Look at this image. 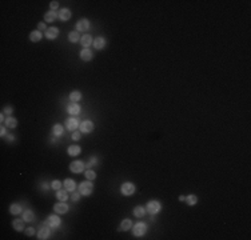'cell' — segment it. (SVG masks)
<instances>
[{
    "label": "cell",
    "mask_w": 251,
    "mask_h": 240,
    "mask_svg": "<svg viewBox=\"0 0 251 240\" xmlns=\"http://www.w3.org/2000/svg\"><path fill=\"white\" fill-rule=\"evenodd\" d=\"M94 189V185L91 184L90 181H83L80 185H79V192L84 196H88Z\"/></svg>",
    "instance_id": "1"
},
{
    "label": "cell",
    "mask_w": 251,
    "mask_h": 240,
    "mask_svg": "<svg viewBox=\"0 0 251 240\" xmlns=\"http://www.w3.org/2000/svg\"><path fill=\"white\" fill-rule=\"evenodd\" d=\"M146 231H147V227L144 223H138L132 228V232L135 236H143L144 233H146Z\"/></svg>",
    "instance_id": "2"
},
{
    "label": "cell",
    "mask_w": 251,
    "mask_h": 240,
    "mask_svg": "<svg viewBox=\"0 0 251 240\" xmlns=\"http://www.w3.org/2000/svg\"><path fill=\"white\" fill-rule=\"evenodd\" d=\"M120 191H122L123 195L130 196V195H132L134 192H135V185H134L132 183H124V184H122Z\"/></svg>",
    "instance_id": "3"
},
{
    "label": "cell",
    "mask_w": 251,
    "mask_h": 240,
    "mask_svg": "<svg viewBox=\"0 0 251 240\" xmlns=\"http://www.w3.org/2000/svg\"><path fill=\"white\" fill-rule=\"evenodd\" d=\"M147 211L150 213H158L159 211H160V204H159V202H155V200H152V202H150L148 204H147Z\"/></svg>",
    "instance_id": "4"
},
{
    "label": "cell",
    "mask_w": 251,
    "mask_h": 240,
    "mask_svg": "<svg viewBox=\"0 0 251 240\" xmlns=\"http://www.w3.org/2000/svg\"><path fill=\"white\" fill-rule=\"evenodd\" d=\"M84 167H86V165L83 164V161H73V163L70 165V170L72 171V172H75V174H80V172H83Z\"/></svg>",
    "instance_id": "5"
},
{
    "label": "cell",
    "mask_w": 251,
    "mask_h": 240,
    "mask_svg": "<svg viewBox=\"0 0 251 240\" xmlns=\"http://www.w3.org/2000/svg\"><path fill=\"white\" fill-rule=\"evenodd\" d=\"M45 224L48 227H52V228H56V227L60 226V219L58 216H48L47 220H45Z\"/></svg>",
    "instance_id": "6"
},
{
    "label": "cell",
    "mask_w": 251,
    "mask_h": 240,
    "mask_svg": "<svg viewBox=\"0 0 251 240\" xmlns=\"http://www.w3.org/2000/svg\"><path fill=\"white\" fill-rule=\"evenodd\" d=\"M38 236H39V239H42V240L47 239V237L49 236V228H48V226H47V224H45V226H43V227H40Z\"/></svg>",
    "instance_id": "7"
},
{
    "label": "cell",
    "mask_w": 251,
    "mask_h": 240,
    "mask_svg": "<svg viewBox=\"0 0 251 240\" xmlns=\"http://www.w3.org/2000/svg\"><path fill=\"white\" fill-rule=\"evenodd\" d=\"M58 34H59V29L56 27H51V28H47V29H45V36H47V39H55L56 36H58Z\"/></svg>",
    "instance_id": "8"
},
{
    "label": "cell",
    "mask_w": 251,
    "mask_h": 240,
    "mask_svg": "<svg viewBox=\"0 0 251 240\" xmlns=\"http://www.w3.org/2000/svg\"><path fill=\"white\" fill-rule=\"evenodd\" d=\"M88 27H90V23H88L87 19H82V20L77 21L76 24L77 31H86V29H88Z\"/></svg>",
    "instance_id": "9"
},
{
    "label": "cell",
    "mask_w": 251,
    "mask_h": 240,
    "mask_svg": "<svg viewBox=\"0 0 251 240\" xmlns=\"http://www.w3.org/2000/svg\"><path fill=\"white\" fill-rule=\"evenodd\" d=\"M80 129H82V132L88 133V132H91V131L94 129V124H92L91 122H83L80 124Z\"/></svg>",
    "instance_id": "10"
},
{
    "label": "cell",
    "mask_w": 251,
    "mask_h": 240,
    "mask_svg": "<svg viewBox=\"0 0 251 240\" xmlns=\"http://www.w3.org/2000/svg\"><path fill=\"white\" fill-rule=\"evenodd\" d=\"M77 125H79V123H77V119L75 118H71L67 120V128L70 129V131H75V129L77 128Z\"/></svg>",
    "instance_id": "11"
},
{
    "label": "cell",
    "mask_w": 251,
    "mask_h": 240,
    "mask_svg": "<svg viewBox=\"0 0 251 240\" xmlns=\"http://www.w3.org/2000/svg\"><path fill=\"white\" fill-rule=\"evenodd\" d=\"M67 211H68V205H67L66 203H58V204L55 205V212H58V213H66Z\"/></svg>",
    "instance_id": "12"
},
{
    "label": "cell",
    "mask_w": 251,
    "mask_h": 240,
    "mask_svg": "<svg viewBox=\"0 0 251 240\" xmlns=\"http://www.w3.org/2000/svg\"><path fill=\"white\" fill-rule=\"evenodd\" d=\"M67 111L70 112L71 115H77V114L80 112V107H79L77 104H75V103H73V104H70V105H68V108H67Z\"/></svg>",
    "instance_id": "13"
},
{
    "label": "cell",
    "mask_w": 251,
    "mask_h": 240,
    "mask_svg": "<svg viewBox=\"0 0 251 240\" xmlns=\"http://www.w3.org/2000/svg\"><path fill=\"white\" fill-rule=\"evenodd\" d=\"M59 18L62 19V20H68V19L71 18V11L67 10V8H63V10L59 12Z\"/></svg>",
    "instance_id": "14"
},
{
    "label": "cell",
    "mask_w": 251,
    "mask_h": 240,
    "mask_svg": "<svg viewBox=\"0 0 251 240\" xmlns=\"http://www.w3.org/2000/svg\"><path fill=\"white\" fill-rule=\"evenodd\" d=\"M94 45H95V48L96 49H101L106 45V40L103 38H96L94 40Z\"/></svg>",
    "instance_id": "15"
},
{
    "label": "cell",
    "mask_w": 251,
    "mask_h": 240,
    "mask_svg": "<svg viewBox=\"0 0 251 240\" xmlns=\"http://www.w3.org/2000/svg\"><path fill=\"white\" fill-rule=\"evenodd\" d=\"M80 57L83 60H86V62H88V60H91V57H92V52H91L90 49H83V51H82L80 52Z\"/></svg>",
    "instance_id": "16"
},
{
    "label": "cell",
    "mask_w": 251,
    "mask_h": 240,
    "mask_svg": "<svg viewBox=\"0 0 251 240\" xmlns=\"http://www.w3.org/2000/svg\"><path fill=\"white\" fill-rule=\"evenodd\" d=\"M79 152H80L79 146H71L68 148V155H71V156H76V155H79Z\"/></svg>",
    "instance_id": "17"
},
{
    "label": "cell",
    "mask_w": 251,
    "mask_h": 240,
    "mask_svg": "<svg viewBox=\"0 0 251 240\" xmlns=\"http://www.w3.org/2000/svg\"><path fill=\"white\" fill-rule=\"evenodd\" d=\"M82 45L83 47H88V45H91L92 44V38H91L90 35H84L83 38H82Z\"/></svg>",
    "instance_id": "18"
},
{
    "label": "cell",
    "mask_w": 251,
    "mask_h": 240,
    "mask_svg": "<svg viewBox=\"0 0 251 240\" xmlns=\"http://www.w3.org/2000/svg\"><path fill=\"white\" fill-rule=\"evenodd\" d=\"M56 198L59 199L60 202H66L67 199H68V195H67V191H62V189H58Z\"/></svg>",
    "instance_id": "19"
},
{
    "label": "cell",
    "mask_w": 251,
    "mask_h": 240,
    "mask_svg": "<svg viewBox=\"0 0 251 240\" xmlns=\"http://www.w3.org/2000/svg\"><path fill=\"white\" fill-rule=\"evenodd\" d=\"M64 187H66V189H68V191H73V189H75V181H73L72 179H67V180L64 181Z\"/></svg>",
    "instance_id": "20"
},
{
    "label": "cell",
    "mask_w": 251,
    "mask_h": 240,
    "mask_svg": "<svg viewBox=\"0 0 251 240\" xmlns=\"http://www.w3.org/2000/svg\"><path fill=\"white\" fill-rule=\"evenodd\" d=\"M56 19V14L53 12V11H49V12H47V14L44 15V20L48 21V23H51V21H53Z\"/></svg>",
    "instance_id": "21"
},
{
    "label": "cell",
    "mask_w": 251,
    "mask_h": 240,
    "mask_svg": "<svg viewBox=\"0 0 251 240\" xmlns=\"http://www.w3.org/2000/svg\"><path fill=\"white\" fill-rule=\"evenodd\" d=\"M4 123H5V125H7L8 128H15V127H16V124H18V123H16V120H15L14 118H7L5 120H4Z\"/></svg>",
    "instance_id": "22"
},
{
    "label": "cell",
    "mask_w": 251,
    "mask_h": 240,
    "mask_svg": "<svg viewBox=\"0 0 251 240\" xmlns=\"http://www.w3.org/2000/svg\"><path fill=\"white\" fill-rule=\"evenodd\" d=\"M68 39H70V42L76 43L80 38H79V34H77L76 31H72V32H70V34H68Z\"/></svg>",
    "instance_id": "23"
},
{
    "label": "cell",
    "mask_w": 251,
    "mask_h": 240,
    "mask_svg": "<svg viewBox=\"0 0 251 240\" xmlns=\"http://www.w3.org/2000/svg\"><path fill=\"white\" fill-rule=\"evenodd\" d=\"M131 226H132V223H131V220L126 219V220H123V222H122V226H120V230H123V231H127V230H130V228H131Z\"/></svg>",
    "instance_id": "24"
},
{
    "label": "cell",
    "mask_w": 251,
    "mask_h": 240,
    "mask_svg": "<svg viewBox=\"0 0 251 240\" xmlns=\"http://www.w3.org/2000/svg\"><path fill=\"white\" fill-rule=\"evenodd\" d=\"M29 38H31L32 42H39V40L42 39V32H40V31H34L31 34V36H29Z\"/></svg>",
    "instance_id": "25"
},
{
    "label": "cell",
    "mask_w": 251,
    "mask_h": 240,
    "mask_svg": "<svg viewBox=\"0 0 251 240\" xmlns=\"http://www.w3.org/2000/svg\"><path fill=\"white\" fill-rule=\"evenodd\" d=\"M144 208L143 207H136L135 209H134V215L136 216V217H142V216H144Z\"/></svg>",
    "instance_id": "26"
},
{
    "label": "cell",
    "mask_w": 251,
    "mask_h": 240,
    "mask_svg": "<svg viewBox=\"0 0 251 240\" xmlns=\"http://www.w3.org/2000/svg\"><path fill=\"white\" fill-rule=\"evenodd\" d=\"M11 213H14V215H18V213L21 212V207L19 204H12L11 205V208H10Z\"/></svg>",
    "instance_id": "27"
},
{
    "label": "cell",
    "mask_w": 251,
    "mask_h": 240,
    "mask_svg": "<svg viewBox=\"0 0 251 240\" xmlns=\"http://www.w3.org/2000/svg\"><path fill=\"white\" fill-rule=\"evenodd\" d=\"M70 99L72 101H79L82 99V94H80V92H77V91H75V92H71Z\"/></svg>",
    "instance_id": "28"
},
{
    "label": "cell",
    "mask_w": 251,
    "mask_h": 240,
    "mask_svg": "<svg viewBox=\"0 0 251 240\" xmlns=\"http://www.w3.org/2000/svg\"><path fill=\"white\" fill-rule=\"evenodd\" d=\"M14 228L16 231H21L23 228H24V224H23L21 220H14Z\"/></svg>",
    "instance_id": "29"
},
{
    "label": "cell",
    "mask_w": 251,
    "mask_h": 240,
    "mask_svg": "<svg viewBox=\"0 0 251 240\" xmlns=\"http://www.w3.org/2000/svg\"><path fill=\"white\" fill-rule=\"evenodd\" d=\"M53 133H55L56 136H59L63 133V127L60 124H55L53 125Z\"/></svg>",
    "instance_id": "30"
},
{
    "label": "cell",
    "mask_w": 251,
    "mask_h": 240,
    "mask_svg": "<svg viewBox=\"0 0 251 240\" xmlns=\"http://www.w3.org/2000/svg\"><path fill=\"white\" fill-rule=\"evenodd\" d=\"M186 200H187V203L190 205H194L196 202H198V199H196V196L195 195H190V196H187L186 198Z\"/></svg>",
    "instance_id": "31"
},
{
    "label": "cell",
    "mask_w": 251,
    "mask_h": 240,
    "mask_svg": "<svg viewBox=\"0 0 251 240\" xmlns=\"http://www.w3.org/2000/svg\"><path fill=\"white\" fill-rule=\"evenodd\" d=\"M24 220L25 222H31V220H34V213L31 212V211H24Z\"/></svg>",
    "instance_id": "32"
},
{
    "label": "cell",
    "mask_w": 251,
    "mask_h": 240,
    "mask_svg": "<svg viewBox=\"0 0 251 240\" xmlns=\"http://www.w3.org/2000/svg\"><path fill=\"white\" fill-rule=\"evenodd\" d=\"M86 178L88 179V180H94L95 178H96V174H95L94 171H91V170H88L87 172H86Z\"/></svg>",
    "instance_id": "33"
},
{
    "label": "cell",
    "mask_w": 251,
    "mask_h": 240,
    "mask_svg": "<svg viewBox=\"0 0 251 240\" xmlns=\"http://www.w3.org/2000/svg\"><path fill=\"white\" fill-rule=\"evenodd\" d=\"M51 187L55 188V189H60V188H62V183H60L59 180H53L52 184H51Z\"/></svg>",
    "instance_id": "34"
},
{
    "label": "cell",
    "mask_w": 251,
    "mask_h": 240,
    "mask_svg": "<svg viewBox=\"0 0 251 240\" xmlns=\"http://www.w3.org/2000/svg\"><path fill=\"white\" fill-rule=\"evenodd\" d=\"M49 5H51V10H56V8L59 7V4H58V1H51V3H49Z\"/></svg>",
    "instance_id": "35"
},
{
    "label": "cell",
    "mask_w": 251,
    "mask_h": 240,
    "mask_svg": "<svg viewBox=\"0 0 251 240\" xmlns=\"http://www.w3.org/2000/svg\"><path fill=\"white\" fill-rule=\"evenodd\" d=\"M72 139L73 140H79V139H80V132H73L72 133Z\"/></svg>",
    "instance_id": "36"
},
{
    "label": "cell",
    "mask_w": 251,
    "mask_h": 240,
    "mask_svg": "<svg viewBox=\"0 0 251 240\" xmlns=\"http://www.w3.org/2000/svg\"><path fill=\"white\" fill-rule=\"evenodd\" d=\"M34 232H35V231H34V228H28V230H25V233H27L28 236L34 235Z\"/></svg>",
    "instance_id": "37"
},
{
    "label": "cell",
    "mask_w": 251,
    "mask_h": 240,
    "mask_svg": "<svg viewBox=\"0 0 251 240\" xmlns=\"http://www.w3.org/2000/svg\"><path fill=\"white\" fill-rule=\"evenodd\" d=\"M95 161H96V159H95V157H92V159H91L90 161H88V163H87V167H91V165H94V164H95Z\"/></svg>",
    "instance_id": "38"
},
{
    "label": "cell",
    "mask_w": 251,
    "mask_h": 240,
    "mask_svg": "<svg viewBox=\"0 0 251 240\" xmlns=\"http://www.w3.org/2000/svg\"><path fill=\"white\" fill-rule=\"evenodd\" d=\"M79 195H80V194H77V192H75V194H73V195H72V200H75V202H77V200H79Z\"/></svg>",
    "instance_id": "39"
},
{
    "label": "cell",
    "mask_w": 251,
    "mask_h": 240,
    "mask_svg": "<svg viewBox=\"0 0 251 240\" xmlns=\"http://www.w3.org/2000/svg\"><path fill=\"white\" fill-rule=\"evenodd\" d=\"M38 28H39V31H42V29H44V28H45V25L43 24V23H39V24H38Z\"/></svg>",
    "instance_id": "40"
},
{
    "label": "cell",
    "mask_w": 251,
    "mask_h": 240,
    "mask_svg": "<svg viewBox=\"0 0 251 240\" xmlns=\"http://www.w3.org/2000/svg\"><path fill=\"white\" fill-rule=\"evenodd\" d=\"M4 112H5V114H11V112H12V108H11V107H7L5 109H4Z\"/></svg>",
    "instance_id": "41"
},
{
    "label": "cell",
    "mask_w": 251,
    "mask_h": 240,
    "mask_svg": "<svg viewBox=\"0 0 251 240\" xmlns=\"http://www.w3.org/2000/svg\"><path fill=\"white\" fill-rule=\"evenodd\" d=\"M0 131H1V132H0V133H1V136L5 135V128H4V127H1V129H0Z\"/></svg>",
    "instance_id": "42"
},
{
    "label": "cell",
    "mask_w": 251,
    "mask_h": 240,
    "mask_svg": "<svg viewBox=\"0 0 251 240\" xmlns=\"http://www.w3.org/2000/svg\"><path fill=\"white\" fill-rule=\"evenodd\" d=\"M179 200H180V202H184V200H186V198H183V196H180V198H179Z\"/></svg>",
    "instance_id": "43"
}]
</instances>
